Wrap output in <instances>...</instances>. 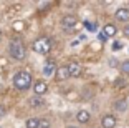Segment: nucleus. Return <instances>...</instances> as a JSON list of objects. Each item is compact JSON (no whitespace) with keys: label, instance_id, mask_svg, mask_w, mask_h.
I'll use <instances>...</instances> for the list:
<instances>
[{"label":"nucleus","instance_id":"nucleus-12","mask_svg":"<svg viewBox=\"0 0 129 128\" xmlns=\"http://www.w3.org/2000/svg\"><path fill=\"white\" fill-rule=\"evenodd\" d=\"M76 120L80 121V123H88V121H89V113H88L86 110H81V112H78V115H76Z\"/></svg>","mask_w":129,"mask_h":128},{"label":"nucleus","instance_id":"nucleus-1","mask_svg":"<svg viewBox=\"0 0 129 128\" xmlns=\"http://www.w3.org/2000/svg\"><path fill=\"white\" fill-rule=\"evenodd\" d=\"M8 53L13 60H23L27 57V50H25V45L22 43V40H12L8 45Z\"/></svg>","mask_w":129,"mask_h":128},{"label":"nucleus","instance_id":"nucleus-23","mask_svg":"<svg viewBox=\"0 0 129 128\" xmlns=\"http://www.w3.org/2000/svg\"><path fill=\"white\" fill-rule=\"evenodd\" d=\"M109 63H111V67H116V65H118V60H114V58H111V60H109Z\"/></svg>","mask_w":129,"mask_h":128},{"label":"nucleus","instance_id":"nucleus-13","mask_svg":"<svg viewBox=\"0 0 129 128\" xmlns=\"http://www.w3.org/2000/svg\"><path fill=\"white\" fill-rule=\"evenodd\" d=\"M116 27L114 25H111V23H108V25H104V28H103V33L106 35V37H114L116 35Z\"/></svg>","mask_w":129,"mask_h":128},{"label":"nucleus","instance_id":"nucleus-11","mask_svg":"<svg viewBox=\"0 0 129 128\" xmlns=\"http://www.w3.org/2000/svg\"><path fill=\"white\" fill-rule=\"evenodd\" d=\"M28 105H30L31 108H40V106L45 105V102H43V98H42V97L35 95V97H31L30 100H28Z\"/></svg>","mask_w":129,"mask_h":128},{"label":"nucleus","instance_id":"nucleus-3","mask_svg":"<svg viewBox=\"0 0 129 128\" xmlns=\"http://www.w3.org/2000/svg\"><path fill=\"white\" fill-rule=\"evenodd\" d=\"M50 48H51V42L46 37H40L33 42V50L37 53H40V55H46L50 52Z\"/></svg>","mask_w":129,"mask_h":128},{"label":"nucleus","instance_id":"nucleus-19","mask_svg":"<svg viewBox=\"0 0 129 128\" xmlns=\"http://www.w3.org/2000/svg\"><path fill=\"white\" fill-rule=\"evenodd\" d=\"M7 113V110H5V106L4 105H0V118H4V115Z\"/></svg>","mask_w":129,"mask_h":128},{"label":"nucleus","instance_id":"nucleus-8","mask_svg":"<svg viewBox=\"0 0 129 128\" xmlns=\"http://www.w3.org/2000/svg\"><path fill=\"white\" fill-rule=\"evenodd\" d=\"M68 70H70V75L71 77H80L81 75V65L76 63V62L68 63Z\"/></svg>","mask_w":129,"mask_h":128},{"label":"nucleus","instance_id":"nucleus-6","mask_svg":"<svg viewBox=\"0 0 129 128\" xmlns=\"http://www.w3.org/2000/svg\"><path fill=\"white\" fill-rule=\"evenodd\" d=\"M101 125H103V128H114V126H116V117H113V115L103 117Z\"/></svg>","mask_w":129,"mask_h":128},{"label":"nucleus","instance_id":"nucleus-10","mask_svg":"<svg viewBox=\"0 0 129 128\" xmlns=\"http://www.w3.org/2000/svg\"><path fill=\"white\" fill-rule=\"evenodd\" d=\"M35 95H38V97H42V95H45L46 93V90H48V85H46L45 82H38V83H35Z\"/></svg>","mask_w":129,"mask_h":128},{"label":"nucleus","instance_id":"nucleus-4","mask_svg":"<svg viewBox=\"0 0 129 128\" xmlns=\"http://www.w3.org/2000/svg\"><path fill=\"white\" fill-rule=\"evenodd\" d=\"M76 23H78V19H76L75 15H64L63 19H61V25H63V28L66 32L73 30L76 27Z\"/></svg>","mask_w":129,"mask_h":128},{"label":"nucleus","instance_id":"nucleus-18","mask_svg":"<svg viewBox=\"0 0 129 128\" xmlns=\"http://www.w3.org/2000/svg\"><path fill=\"white\" fill-rule=\"evenodd\" d=\"M84 27H86L89 32H96V25H94V23H91V22H84Z\"/></svg>","mask_w":129,"mask_h":128},{"label":"nucleus","instance_id":"nucleus-24","mask_svg":"<svg viewBox=\"0 0 129 128\" xmlns=\"http://www.w3.org/2000/svg\"><path fill=\"white\" fill-rule=\"evenodd\" d=\"M114 85H116V87H121V85H124V82H122V80H118V82L114 83Z\"/></svg>","mask_w":129,"mask_h":128},{"label":"nucleus","instance_id":"nucleus-14","mask_svg":"<svg viewBox=\"0 0 129 128\" xmlns=\"http://www.w3.org/2000/svg\"><path fill=\"white\" fill-rule=\"evenodd\" d=\"M25 126L27 128H38L40 126V120H38V118H28L27 123H25Z\"/></svg>","mask_w":129,"mask_h":128},{"label":"nucleus","instance_id":"nucleus-25","mask_svg":"<svg viewBox=\"0 0 129 128\" xmlns=\"http://www.w3.org/2000/svg\"><path fill=\"white\" fill-rule=\"evenodd\" d=\"M68 128H76V126H68Z\"/></svg>","mask_w":129,"mask_h":128},{"label":"nucleus","instance_id":"nucleus-20","mask_svg":"<svg viewBox=\"0 0 129 128\" xmlns=\"http://www.w3.org/2000/svg\"><path fill=\"white\" fill-rule=\"evenodd\" d=\"M98 38H99V40H101V42H106V40H108V37H106V35H104V33H103V32H101V33L98 35Z\"/></svg>","mask_w":129,"mask_h":128},{"label":"nucleus","instance_id":"nucleus-16","mask_svg":"<svg viewBox=\"0 0 129 128\" xmlns=\"http://www.w3.org/2000/svg\"><path fill=\"white\" fill-rule=\"evenodd\" d=\"M38 128H50V120H48V118L40 120V126H38Z\"/></svg>","mask_w":129,"mask_h":128},{"label":"nucleus","instance_id":"nucleus-21","mask_svg":"<svg viewBox=\"0 0 129 128\" xmlns=\"http://www.w3.org/2000/svg\"><path fill=\"white\" fill-rule=\"evenodd\" d=\"M122 33H124L126 37L129 38V25H126V27H124V30H122Z\"/></svg>","mask_w":129,"mask_h":128},{"label":"nucleus","instance_id":"nucleus-26","mask_svg":"<svg viewBox=\"0 0 129 128\" xmlns=\"http://www.w3.org/2000/svg\"><path fill=\"white\" fill-rule=\"evenodd\" d=\"M0 38H2V32H0Z\"/></svg>","mask_w":129,"mask_h":128},{"label":"nucleus","instance_id":"nucleus-7","mask_svg":"<svg viewBox=\"0 0 129 128\" xmlns=\"http://www.w3.org/2000/svg\"><path fill=\"white\" fill-rule=\"evenodd\" d=\"M56 65H55V62L53 60H50V62H46V65H45V68H43V75L45 77H50V75H53V73H56Z\"/></svg>","mask_w":129,"mask_h":128},{"label":"nucleus","instance_id":"nucleus-17","mask_svg":"<svg viewBox=\"0 0 129 128\" xmlns=\"http://www.w3.org/2000/svg\"><path fill=\"white\" fill-rule=\"evenodd\" d=\"M121 70H122V73H129V60L122 62V65H121Z\"/></svg>","mask_w":129,"mask_h":128},{"label":"nucleus","instance_id":"nucleus-9","mask_svg":"<svg viewBox=\"0 0 129 128\" xmlns=\"http://www.w3.org/2000/svg\"><path fill=\"white\" fill-rule=\"evenodd\" d=\"M114 15L119 22H126V20H129V8H118Z\"/></svg>","mask_w":129,"mask_h":128},{"label":"nucleus","instance_id":"nucleus-15","mask_svg":"<svg viewBox=\"0 0 129 128\" xmlns=\"http://www.w3.org/2000/svg\"><path fill=\"white\" fill-rule=\"evenodd\" d=\"M114 108L118 110V112H124V110L127 108V102H126V100H118V102L114 103Z\"/></svg>","mask_w":129,"mask_h":128},{"label":"nucleus","instance_id":"nucleus-5","mask_svg":"<svg viewBox=\"0 0 129 128\" xmlns=\"http://www.w3.org/2000/svg\"><path fill=\"white\" fill-rule=\"evenodd\" d=\"M56 78L58 80H66V78H70V70H68V65H63V67H58V70H56Z\"/></svg>","mask_w":129,"mask_h":128},{"label":"nucleus","instance_id":"nucleus-2","mask_svg":"<svg viewBox=\"0 0 129 128\" xmlns=\"http://www.w3.org/2000/svg\"><path fill=\"white\" fill-rule=\"evenodd\" d=\"M13 85H15L17 90H27V88H30V85H31L30 72L22 70V72L15 73V77H13Z\"/></svg>","mask_w":129,"mask_h":128},{"label":"nucleus","instance_id":"nucleus-22","mask_svg":"<svg viewBox=\"0 0 129 128\" xmlns=\"http://www.w3.org/2000/svg\"><path fill=\"white\" fill-rule=\"evenodd\" d=\"M121 47H122V45H121V43H119V42H114L113 48H114V50H119V48H121Z\"/></svg>","mask_w":129,"mask_h":128}]
</instances>
